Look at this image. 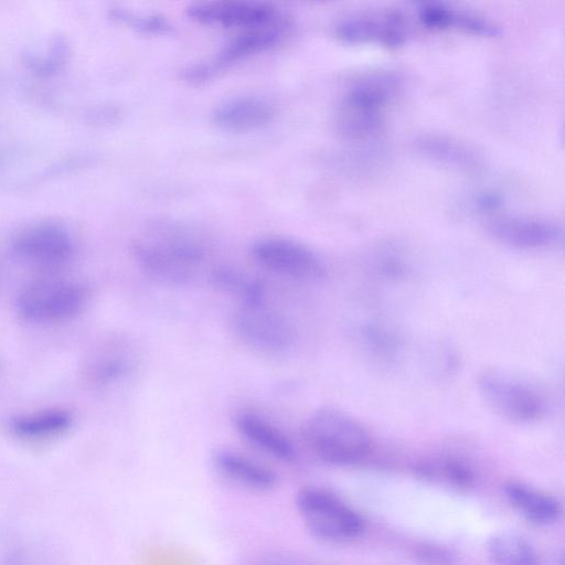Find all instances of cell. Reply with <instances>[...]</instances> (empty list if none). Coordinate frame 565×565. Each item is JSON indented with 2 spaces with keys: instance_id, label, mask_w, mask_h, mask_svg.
Returning a JSON list of instances; mask_svg holds the SVG:
<instances>
[{
  "instance_id": "obj_23",
  "label": "cell",
  "mask_w": 565,
  "mask_h": 565,
  "mask_svg": "<svg viewBox=\"0 0 565 565\" xmlns=\"http://www.w3.org/2000/svg\"><path fill=\"white\" fill-rule=\"evenodd\" d=\"M108 17L116 23L126 25L143 34L163 35L171 33L172 24L160 14H142L124 8H111Z\"/></svg>"
},
{
  "instance_id": "obj_10",
  "label": "cell",
  "mask_w": 565,
  "mask_h": 565,
  "mask_svg": "<svg viewBox=\"0 0 565 565\" xmlns=\"http://www.w3.org/2000/svg\"><path fill=\"white\" fill-rule=\"evenodd\" d=\"M282 33V25L277 22L245 30L231 39L213 58L184 70L183 78L189 83H203L224 68L271 49L281 40Z\"/></svg>"
},
{
  "instance_id": "obj_6",
  "label": "cell",
  "mask_w": 565,
  "mask_h": 565,
  "mask_svg": "<svg viewBox=\"0 0 565 565\" xmlns=\"http://www.w3.org/2000/svg\"><path fill=\"white\" fill-rule=\"evenodd\" d=\"M85 287L78 282L49 278L29 284L17 298V310L32 322H55L72 318L84 307Z\"/></svg>"
},
{
  "instance_id": "obj_9",
  "label": "cell",
  "mask_w": 565,
  "mask_h": 565,
  "mask_svg": "<svg viewBox=\"0 0 565 565\" xmlns=\"http://www.w3.org/2000/svg\"><path fill=\"white\" fill-rule=\"evenodd\" d=\"M250 253L259 266L281 276L302 281H317L324 276L319 256L290 238L263 237L253 244Z\"/></svg>"
},
{
  "instance_id": "obj_3",
  "label": "cell",
  "mask_w": 565,
  "mask_h": 565,
  "mask_svg": "<svg viewBox=\"0 0 565 565\" xmlns=\"http://www.w3.org/2000/svg\"><path fill=\"white\" fill-rule=\"evenodd\" d=\"M397 87V78L388 72H373L355 81L339 105V130L353 140L375 136L381 130L385 109Z\"/></svg>"
},
{
  "instance_id": "obj_21",
  "label": "cell",
  "mask_w": 565,
  "mask_h": 565,
  "mask_svg": "<svg viewBox=\"0 0 565 565\" xmlns=\"http://www.w3.org/2000/svg\"><path fill=\"white\" fill-rule=\"evenodd\" d=\"M72 416L62 409H45L19 415L10 420L11 429L23 437H45L58 434L70 427Z\"/></svg>"
},
{
  "instance_id": "obj_2",
  "label": "cell",
  "mask_w": 565,
  "mask_h": 565,
  "mask_svg": "<svg viewBox=\"0 0 565 565\" xmlns=\"http://www.w3.org/2000/svg\"><path fill=\"white\" fill-rule=\"evenodd\" d=\"M303 435L321 461L332 466H350L364 459L371 449L367 429L348 413L323 407L308 419Z\"/></svg>"
},
{
  "instance_id": "obj_26",
  "label": "cell",
  "mask_w": 565,
  "mask_h": 565,
  "mask_svg": "<svg viewBox=\"0 0 565 565\" xmlns=\"http://www.w3.org/2000/svg\"><path fill=\"white\" fill-rule=\"evenodd\" d=\"M259 565H289L288 563H281V562H265Z\"/></svg>"
},
{
  "instance_id": "obj_24",
  "label": "cell",
  "mask_w": 565,
  "mask_h": 565,
  "mask_svg": "<svg viewBox=\"0 0 565 565\" xmlns=\"http://www.w3.org/2000/svg\"><path fill=\"white\" fill-rule=\"evenodd\" d=\"M416 557L427 565H451L452 554L445 547L435 544L420 543L414 548Z\"/></svg>"
},
{
  "instance_id": "obj_13",
  "label": "cell",
  "mask_w": 565,
  "mask_h": 565,
  "mask_svg": "<svg viewBox=\"0 0 565 565\" xmlns=\"http://www.w3.org/2000/svg\"><path fill=\"white\" fill-rule=\"evenodd\" d=\"M489 230L501 243L522 249L548 247L562 241V226L547 218L532 216H500Z\"/></svg>"
},
{
  "instance_id": "obj_1",
  "label": "cell",
  "mask_w": 565,
  "mask_h": 565,
  "mask_svg": "<svg viewBox=\"0 0 565 565\" xmlns=\"http://www.w3.org/2000/svg\"><path fill=\"white\" fill-rule=\"evenodd\" d=\"M205 247L200 237L177 224H160L134 244V255L150 278L182 285L194 276Z\"/></svg>"
},
{
  "instance_id": "obj_19",
  "label": "cell",
  "mask_w": 565,
  "mask_h": 565,
  "mask_svg": "<svg viewBox=\"0 0 565 565\" xmlns=\"http://www.w3.org/2000/svg\"><path fill=\"white\" fill-rule=\"evenodd\" d=\"M415 472L428 482L456 490L468 489L475 482L471 468L465 461L450 456L424 459L415 466Z\"/></svg>"
},
{
  "instance_id": "obj_8",
  "label": "cell",
  "mask_w": 565,
  "mask_h": 565,
  "mask_svg": "<svg viewBox=\"0 0 565 565\" xmlns=\"http://www.w3.org/2000/svg\"><path fill=\"white\" fill-rule=\"evenodd\" d=\"M239 338L263 353H280L295 340V330L287 317L266 303L265 296L244 300L234 319Z\"/></svg>"
},
{
  "instance_id": "obj_22",
  "label": "cell",
  "mask_w": 565,
  "mask_h": 565,
  "mask_svg": "<svg viewBox=\"0 0 565 565\" xmlns=\"http://www.w3.org/2000/svg\"><path fill=\"white\" fill-rule=\"evenodd\" d=\"M71 45L63 34L52 35L41 52L24 53L25 66L38 77H51L58 74L68 63Z\"/></svg>"
},
{
  "instance_id": "obj_18",
  "label": "cell",
  "mask_w": 565,
  "mask_h": 565,
  "mask_svg": "<svg viewBox=\"0 0 565 565\" xmlns=\"http://www.w3.org/2000/svg\"><path fill=\"white\" fill-rule=\"evenodd\" d=\"M417 149L444 164L463 170H476L480 159L466 143L444 135H424L416 140Z\"/></svg>"
},
{
  "instance_id": "obj_12",
  "label": "cell",
  "mask_w": 565,
  "mask_h": 565,
  "mask_svg": "<svg viewBox=\"0 0 565 565\" xmlns=\"http://www.w3.org/2000/svg\"><path fill=\"white\" fill-rule=\"evenodd\" d=\"M186 15L200 24L248 30L276 23L278 12L268 2L238 0L193 3Z\"/></svg>"
},
{
  "instance_id": "obj_11",
  "label": "cell",
  "mask_w": 565,
  "mask_h": 565,
  "mask_svg": "<svg viewBox=\"0 0 565 565\" xmlns=\"http://www.w3.org/2000/svg\"><path fill=\"white\" fill-rule=\"evenodd\" d=\"M334 33L348 43L377 42L396 47L406 41L408 24L401 10L387 9L345 15L335 23Z\"/></svg>"
},
{
  "instance_id": "obj_14",
  "label": "cell",
  "mask_w": 565,
  "mask_h": 565,
  "mask_svg": "<svg viewBox=\"0 0 565 565\" xmlns=\"http://www.w3.org/2000/svg\"><path fill=\"white\" fill-rule=\"evenodd\" d=\"M213 462L218 475L246 491L267 493L278 486V476L273 469L246 455L221 450Z\"/></svg>"
},
{
  "instance_id": "obj_25",
  "label": "cell",
  "mask_w": 565,
  "mask_h": 565,
  "mask_svg": "<svg viewBox=\"0 0 565 565\" xmlns=\"http://www.w3.org/2000/svg\"><path fill=\"white\" fill-rule=\"evenodd\" d=\"M93 121L99 124H110L116 121L120 116V110L114 106H102L95 108L90 115Z\"/></svg>"
},
{
  "instance_id": "obj_4",
  "label": "cell",
  "mask_w": 565,
  "mask_h": 565,
  "mask_svg": "<svg viewBox=\"0 0 565 565\" xmlns=\"http://www.w3.org/2000/svg\"><path fill=\"white\" fill-rule=\"evenodd\" d=\"M295 505L305 527L321 541H350L364 529L362 518L328 489L303 487L296 494Z\"/></svg>"
},
{
  "instance_id": "obj_17",
  "label": "cell",
  "mask_w": 565,
  "mask_h": 565,
  "mask_svg": "<svg viewBox=\"0 0 565 565\" xmlns=\"http://www.w3.org/2000/svg\"><path fill=\"white\" fill-rule=\"evenodd\" d=\"M504 493L511 505L530 522L546 525L559 518V502L531 486L511 481L505 484Z\"/></svg>"
},
{
  "instance_id": "obj_5",
  "label": "cell",
  "mask_w": 565,
  "mask_h": 565,
  "mask_svg": "<svg viewBox=\"0 0 565 565\" xmlns=\"http://www.w3.org/2000/svg\"><path fill=\"white\" fill-rule=\"evenodd\" d=\"M478 388L492 411L513 423L536 422L547 411L546 398L535 385L501 370L484 371Z\"/></svg>"
},
{
  "instance_id": "obj_15",
  "label": "cell",
  "mask_w": 565,
  "mask_h": 565,
  "mask_svg": "<svg viewBox=\"0 0 565 565\" xmlns=\"http://www.w3.org/2000/svg\"><path fill=\"white\" fill-rule=\"evenodd\" d=\"M274 106L252 95L236 96L221 102L212 111L213 124L226 131L246 132L262 128L273 120Z\"/></svg>"
},
{
  "instance_id": "obj_20",
  "label": "cell",
  "mask_w": 565,
  "mask_h": 565,
  "mask_svg": "<svg viewBox=\"0 0 565 565\" xmlns=\"http://www.w3.org/2000/svg\"><path fill=\"white\" fill-rule=\"evenodd\" d=\"M487 551L495 565H539L531 544L515 533L494 534L488 541Z\"/></svg>"
},
{
  "instance_id": "obj_7",
  "label": "cell",
  "mask_w": 565,
  "mask_h": 565,
  "mask_svg": "<svg viewBox=\"0 0 565 565\" xmlns=\"http://www.w3.org/2000/svg\"><path fill=\"white\" fill-rule=\"evenodd\" d=\"M75 239L66 225L44 220L19 230L10 241V252L19 260L52 269L68 263L75 253Z\"/></svg>"
},
{
  "instance_id": "obj_16",
  "label": "cell",
  "mask_w": 565,
  "mask_h": 565,
  "mask_svg": "<svg viewBox=\"0 0 565 565\" xmlns=\"http://www.w3.org/2000/svg\"><path fill=\"white\" fill-rule=\"evenodd\" d=\"M235 425L241 435L252 445L282 462L297 459V449L280 429L252 413H239Z\"/></svg>"
}]
</instances>
